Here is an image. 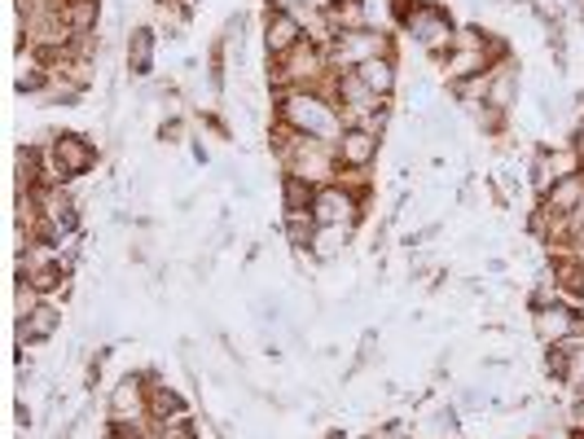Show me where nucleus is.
Listing matches in <instances>:
<instances>
[{
	"label": "nucleus",
	"instance_id": "obj_28",
	"mask_svg": "<svg viewBox=\"0 0 584 439\" xmlns=\"http://www.w3.org/2000/svg\"><path fill=\"white\" fill-rule=\"evenodd\" d=\"M181 132H185V128H181V119H167V124L158 128V137H163V141H181Z\"/></svg>",
	"mask_w": 584,
	"mask_h": 439
},
{
	"label": "nucleus",
	"instance_id": "obj_4",
	"mask_svg": "<svg viewBox=\"0 0 584 439\" xmlns=\"http://www.w3.org/2000/svg\"><path fill=\"white\" fill-rule=\"evenodd\" d=\"M44 158L57 181H79V176H89L98 167V145L79 132H57V137H49Z\"/></svg>",
	"mask_w": 584,
	"mask_h": 439
},
{
	"label": "nucleus",
	"instance_id": "obj_18",
	"mask_svg": "<svg viewBox=\"0 0 584 439\" xmlns=\"http://www.w3.org/2000/svg\"><path fill=\"white\" fill-rule=\"evenodd\" d=\"M62 23L70 36H93L102 23V0H62Z\"/></svg>",
	"mask_w": 584,
	"mask_h": 439
},
{
	"label": "nucleus",
	"instance_id": "obj_7",
	"mask_svg": "<svg viewBox=\"0 0 584 439\" xmlns=\"http://www.w3.org/2000/svg\"><path fill=\"white\" fill-rule=\"evenodd\" d=\"M361 211H365V203L343 185H321L316 203H312V216H316L321 229H356Z\"/></svg>",
	"mask_w": 584,
	"mask_h": 439
},
{
	"label": "nucleus",
	"instance_id": "obj_8",
	"mask_svg": "<svg viewBox=\"0 0 584 439\" xmlns=\"http://www.w3.org/2000/svg\"><path fill=\"white\" fill-rule=\"evenodd\" d=\"M303 40H308V23H303L299 14H290V10H273V14L264 18V53H269V62L290 57Z\"/></svg>",
	"mask_w": 584,
	"mask_h": 439
},
{
	"label": "nucleus",
	"instance_id": "obj_31",
	"mask_svg": "<svg viewBox=\"0 0 584 439\" xmlns=\"http://www.w3.org/2000/svg\"><path fill=\"white\" fill-rule=\"evenodd\" d=\"M18 426H31V409L18 400Z\"/></svg>",
	"mask_w": 584,
	"mask_h": 439
},
{
	"label": "nucleus",
	"instance_id": "obj_20",
	"mask_svg": "<svg viewBox=\"0 0 584 439\" xmlns=\"http://www.w3.org/2000/svg\"><path fill=\"white\" fill-rule=\"evenodd\" d=\"M150 66H154V27H132L128 31V70L150 75Z\"/></svg>",
	"mask_w": 584,
	"mask_h": 439
},
{
	"label": "nucleus",
	"instance_id": "obj_22",
	"mask_svg": "<svg viewBox=\"0 0 584 439\" xmlns=\"http://www.w3.org/2000/svg\"><path fill=\"white\" fill-rule=\"evenodd\" d=\"M316 190H321V185L299 181V176H282V207H286V211H312Z\"/></svg>",
	"mask_w": 584,
	"mask_h": 439
},
{
	"label": "nucleus",
	"instance_id": "obj_2",
	"mask_svg": "<svg viewBox=\"0 0 584 439\" xmlns=\"http://www.w3.org/2000/svg\"><path fill=\"white\" fill-rule=\"evenodd\" d=\"M404 36L423 49L427 57H436V62H444L449 53H453V36H457V23H453V14L444 10V5H431V0H417V5L404 14Z\"/></svg>",
	"mask_w": 584,
	"mask_h": 439
},
{
	"label": "nucleus",
	"instance_id": "obj_11",
	"mask_svg": "<svg viewBox=\"0 0 584 439\" xmlns=\"http://www.w3.org/2000/svg\"><path fill=\"white\" fill-rule=\"evenodd\" d=\"M57 325H62V312L44 299V304H40L31 317H23V321H18V330H14V334H18V357H23V351H27L31 343L53 338V334H57Z\"/></svg>",
	"mask_w": 584,
	"mask_h": 439
},
{
	"label": "nucleus",
	"instance_id": "obj_10",
	"mask_svg": "<svg viewBox=\"0 0 584 439\" xmlns=\"http://www.w3.org/2000/svg\"><path fill=\"white\" fill-rule=\"evenodd\" d=\"M378 141H382V137H374V132H365V128H348L339 141H334V150H339V163H343L348 171H369L374 158H378Z\"/></svg>",
	"mask_w": 584,
	"mask_h": 439
},
{
	"label": "nucleus",
	"instance_id": "obj_29",
	"mask_svg": "<svg viewBox=\"0 0 584 439\" xmlns=\"http://www.w3.org/2000/svg\"><path fill=\"white\" fill-rule=\"evenodd\" d=\"M462 404H466V409H483V404H488V391H466Z\"/></svg>",
	"mask_w": 584,
	"mask_h": 439
},
{
	"label": "nucleus",
	"instance_id": "obj_19",
	"mask_svg": "<svg viewBox=\"0 0 584 439\" xmlns=\"http://www.w3.org/2000/svg\"><path fill=\"white\" fill-rule=\"evenodd\" d=\"M282 229H286V242H290L295 250H312V246H316V237H321V224H316V216H312V211H286Z\"/></svg>",
	"mask_w": 584,
	"mask_h": 439
},
{
	"label": "nucleus",
	"instance_id": "obj_17",
	"mask_svg": "<svg viewBox=\"0 0 584 439\" xmlns=\"http://www.w3.org/2000/svg\"><path fill=\"white\" fill-rule=\"evenodd\" d=\"M580 203H584V171L562 176V181L541 198V207H545V211H554V216H571Z\"/></svg>",
	"mask_w": 584,
	"mask_h": 439
},
{
	"label": "nucleus",
	"instance_id": "obj_30",
	"mask_svg": "<svg viewBox=\"0 0 584 439\" xmlns=\"http://www.w3.org/2000/svg\"><path fill=\"white\" fill-rule=\"evenodd\" d=\"M571 145H575V154H580V163H584V119L575 124V132H571Z\"/></svg>",
	"mask_w": 584,
	"mask_h": 439
},
{
	"label": "nucleus",
	"instance_id": "obj_1",
	"mask_svg": "<svg viewBox=\"0 0 584 439\" xmlns=\"http://www.w3.org/2000/svg\"><path fill=\"white\" fill-rule=\"evenodd\" d=\"M277 124L316 141H339L348 132L339 102L321 93V88H286V93H277Z\"/></svg>",
	"mask_w": 584,
	"mask_h": 439
},
{
	"label": "nucleus",
	"instance_id": "obj_15",
	"mask_svg": "<svg viewBox=\"0 0 584 439\" xmlns=\"http://www.w3.org/2000/svg\"><path fill=\"white\" fill-rule=\"evenodd\" d=\"M356 79L369 88L378 102H387L395 93V57H369V62H361L356 66Z\"/></svg>",
	"mask_w": 584,
	"mask_h": 439
},
{
	"label": "nucleus",
	"instance_id": "obj_25",
	"mask_svg": "<svg viewBox=\"0 0 584 439\" xmlns=\"http://www.w3.org/2000/svg\"><path fill=\"white\" fill-rule=\"evenodd\" d=\"M224 62H229V40H216L207 53V83H211V98L224 88Z\"/></svg>",
	"mask_w": 584,
	"mask_h": 439
},
{
	"label": "nucleus",
	"instance_id": "obj_3",
	"mask_svg": "<svg viewBox=\"0 0 584 439\" xmlns=\"http://www.w3.org/2000/svg\"><path fill=\"white\" fill-rule=\"evenodd\" d=\"M369 57H391V36L382 27H356V31H339L329 44V66L334 70H356Z\"/></svg>",
	"mask_w": 584,
	"mask_h": 439
},
{
	"label": "nucleus",
	"instance_id": "obj_13",
	"mask_svg": "<svg viewBox=\"0 0 584 439\" xmlns=\"http://www.w3.org/2000/svg\"><path fill=\"white\" fill-rule=\"evenodd\" d=\"M496 62H492V53H483V49H453L449 57H444V75H449V83H462V79H479V75H488Z\"/></svg>",
	"mask_w": 584,
	"mask_h": 439
},
{
	"label": "nucleus",
	"instance_id": "obj_16",
	"mask_svg": "<svg viewBox=\"0 0 584 439\" xmlns=\"http://www.w3.org/2000/svg\"><path fill=\"white\" fill-rule=\"evenodd\" d=\"M554 286L567 295V299H580L584 295V263L575 250H554Z\"/></svg>",
	"mask_w": 584,
	"mask_h": 439
},
{
	"label": "nucleus",
	"instance_id": "obj_21",
	"mask_svg": "<svg viewBox=\"0 0 584 439\" xmlns=\"http://www.w3.org/2000/svg\"><path fill=\"white\" fill-rule=\"evenodd\" d=\"M554 185H558V176H554V163H549V145H541V150H532V158H528V190H532L536 198H545Z\"/></svg>",
	"mask_w": 584,
	"mask_h": 439
},
{
	"label": "nucleus",
	"instance_id": "obj_12",
	"mask_svg": "<svg viewBox=\"0 0 584 439\" xmlns=\"http://www.w3.org/2000/svg\"><path fill=\"white\" fill-rule=\"evenodd\" d=\"M488 79H492V88H488V106H496V111H515V98H519V66H515V57L510 62H496L492 70H488Z\"/></svg>",
	"mask_w": 584,
	"mask_h": 439
},
{
	"label": "nucleus",
	"instance_id": "obj_26",
	"mask_svg": "<svg viewBox=\"0 0 584 439\" xmlns=\"http://www.w3.org/2000/svg\"><path fill=\"white\" fill-rule=\"evenodd\" d=\"M549 163H554V176H558V181H562V176L584 171V163H580V154H575L571 141H567V145H549Z\"/></svg>",
	"mask_w": 584,
	"mask_h": 439
},
{
	"label": "nucleus",
	"instance_id": "obj_5",
	"mask_svg": "<svg viewBox=\"0 0 584 439\" xmlns=\"http://www.w3.org/2000/svg\"><path fill=\"white\" fill-rule=\"evenodd\" d=\"M532 330L545 347L554 343H567V338H584V312L575 304H562V299H549V304H536L532 308Z\"/></svg>",
	"mask_w": 584,
	"mask_h": 439
},
{
	"label": "nucleus",
	"instance_id": "obj_23",
	"mask_svg": "<svg viewBox=\"0 0 584 439\" xmlns=\"http://www.w3.org/2000/svg\"><path fill=\"white\" fill-rule=\"evenodd\" d=\"M423 439H457V409H436L423 422Z\"/></svg>",
	"mask_w": 584,
	"mask_h": 439
},
{
	"label": "nucleus",
	"instance_id": "obj_9",
	"mask_svg": "<svg viewBox=\"0 0 584 439\" xmlns=\"http://www.w3.org/2000/svg\"><path fill=\"white\" fill-rule=\"evenodd\" d=\"M106 413H111V422H145V417H150V387H145V374H128V378L111 391Z\"/></svg>",
	"mask_w": 584,
	"mask_h": 439
},
{
	"label": "nucleus",
	"instance_id": "obj_14",
	"mask_svg": "<svg viewBox=\"0 0 584 439\" xmlns=\"http://www.w3.org/2000/svg\"><path fill=\"white\" fill-rule=\"evenodd\" d=\"M145 387H150V417L154 422H167V417H190V404L177 387H167L158 383L154 374H145Z\"/></svg>",
	"mask_w": 584,
	"mask_h": 439
},
{
	"label": "nucleus",
	"instance_id": "obj_6",
	"mask_svg": "<svg viewBox=\"0 0 584 439\" xmlns=\"http://www.w3.org/2000/svg\"><path fill=\"white\" fill-rule=\"evenodd\" d=\"M36 198H40V216H44L49 246L70 242L75 229H79V207H75L70 190H66V185H44V190H36Z\"/></svg>",
	"mask_w": 584,
	"mask_h": 439
},
{
	"label": "nucleus",
	"instance_id": "obj_24",
	"mask_svg": "<svg viewBox=\"0 0 584 439\" xmlns=\"http://www.w3.org/2000/svg\"><path fill=\"white\" fill-rule=\"evenodd\" d=\"M150 439H198V426L190 417H167L150 426Z\"/></svg>",
	"mask_w": 584,
	"mask_h": 439
},
{
	"label": "nucleus",
	"instance_id": "obj_32",
	"mask_svg": "<svg viewBox=\"0 0 584 439\" xmlns=\"http://www.w3.org/2000/svg\"><path fill=\"white\" fill-rule=\"evenodd\" d=\"M329 439H348V435L343 430H329Z\"/></svg>",
	"mask_w": 584,
	"mask_h": 439
},
{
	"label": "nucleus",
	"instance_id": "obj_27",
	"mask_svg": "<svg viewBox=\"0 0 584 439\" xmlns=\"http://www.w3.org/2000/svg\"><path fill=\"white\" fill-rule=\"evenodd\" d=\"M343 237H348V229H321V237H316V255H325V259H334V250L343 246Z\"/></svg>",
	"mask_w": 584,
	"mask_h": 439
}]
</instances>
